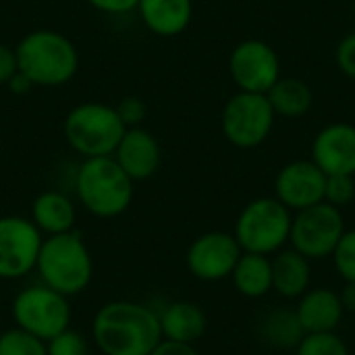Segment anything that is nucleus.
<instances>
[{
  "instance_id": "nucleus-1",
  "label": "nucleus",
  "mask_w": 355,
  "mask_h": 355,
  "mask_svg": "<svg viewBox=\"0 0 355 355\" xmlns=\"http://www.w3.org/2000/svg\"><path fill=\"white\" fill-rule=\"evenodd\" d=\"M92 339L104 355H150L162 341L160 318L144 304L110 302L96 312Z\"/></svg>"
},
{
  "instance_id": "nucleus-2",
  "label": "nucleus",
  "mask_w": 355,
  "mask_h": 355,
  "mask_svg": "<svg viewBox=\"0 0 355 355\" xmlns=\"http://www.w3.org/2000/svg\"><path fill=\"white\" fill-rule=\"evenodd\" d=\"M35 270L42 285L62 293L64 297L85 291L94 277V262L81 233L73 229L48 235L40 245Z\"/></svg>"
},
{
  "instance_id": "nucleus-3",
  "label": "nucleus",
  "mask_w": 355,
  "mask_h": 355,
  "mask_svg": "<svg viewBox=\"0 0 355 355\" xmlns=\"http://www.w3.org/2000/svg\"><path fill=\"white\" fill-rule=\"evenodd\" d=\"M15 54L19 71L37 87L64 85L79 69V52L75 44L52 29H35L23 35Z\"/></svg>"
},
{
  "instance_id": "nucleus-4",
  "label": "nucleus",
  "mask_w": 355,
  "mask_h": 355,
  "mask_svg": "<svg viewBox=\"0 0 355 355\" xmlns=\"http://www.w3.org/2000/svg\"><path fill=\"white\" fill-rule=\"evenodd\" d=\"M75 193L89 214L114 218L131 206L133 181L114 156L83 158L75 175Z\"/></svg>"
},
{
  "instance_id": "nucleus-5",
  "label": "nucleus",
  "mask_w": 355,
  "mask_h": 355,
  "mask_svg": "<svg viewBox=\"0 0 355 355\" xmlns=\"http://www.w3.org/2000/svg\"><path fill=\"white\" fill-rule=\"evenodd\" d=\"M125 129L116 108L100 102H83L64 119V139L83 158L112 156Z\"/></svg>"
},
{
  "instance_id": "nucleus-6",
  "label": "nucleus",
  "mask_w": 355,
  "mask_h": 355,
  "mask_svg": "<svg viewBox=\"0 0 355 355\" xmlns=\"http://www.w3.org/2000/svg\"><path fill=\"white\" fill-rule=\"evenodd\" d=\"M291 220V210L277 198H260L241 210L233 235L243 252L272 256L289 241Z\"/></svg>"
},
{
  "instance_id": "nucleus-7",
  "label": "nucleus",
  "mask_w": 355,
  "mask_h": 355,
  "mask_svg": "<svg viewBox=\"0 0 355 355\" xmlns=\"http://www.w3.org/2000/svg\"><path fill=\"white\" fill-rule=\"evenodd\" d=\"M10 314L15 327L35 335L42 341H50L71 324L69 297L46 285H31L19 291L12 300Z\"/></svg>"
},
{
  "instance_id": "nucleus-8",
  "label": "nucleus",
  "mask_w": 355,
  "mask_h": 355,
  "mask_svg": "<svg viewBox=\"0 0 355 355\" xmlns=\"http://www.w3.org/2000/svg\"><path fill=\"white\" fill-rule=\"evenodd\" d=\"M345 233L341 208L327 202L300 210L291 220V248L312 260H322L333 254Z\"/></svg>"
},
{
  "instance_id": "nucleus-9",
  "label": "nucleus",
  "mask_w": 355,
  "mask_h": 355,
  "mask_svg": "<svg viewBox=\"0 0 355 355\" xmlns=\"http://www.w3.org/2000/svg\"><path fill=\"white\" fill-rule=\"evenodd\" d=\"M275 123V110L266 94L239 92L223 110V133L237 148L260 146Z\"/></svg>"
},
{
  "instance_id": "nucleus-10",
  "label": "nucleus",
  "mask_w": 355,
  "mask_h": 355,
  "mask_svg": "<svg viewBox=\"0 0 355 355\" xmlns=\"http://www.w3.org/2000/svg\"><path fill=\"white\" fill-rule=\"evenodd\" d=\"M42 241L31 218L0 216V279L15 281L35 270Z\"/></svg>"
},
{
  "instance_id": "nucleus-11",
  "label": "nucleus",
  "mask_w": 355,
  "mask_h": 355,
  "mask_svg": "<svg viewBox=\"0 0 355 355\" xmlns=\"http://www.w3.org/2000/svg\"><path fill=\"white\" fill-rule=\"evenodd\" d=\"M243 250L235 235L223 231H210L191 241L185 262L189 272L206 283H216L231 277Z\"/></svg>"
},
{
  "instance_id": "nucleus-12",
  "label": "nucleus",
  "mask_w": 355,
  "mask_h": 355,
  "mask_svg": "<svg viewBox=\"0 0 355 355\" xmlns=\"http://www.w3.org/2000/svg\"><path fill=\"white\" fill-rule=\"evenodd\" d=\"M229 69L241 92L266 94L279 79V56L266 42L248 40L231 52Z\"/></svg>"
},
{
  "instance_id": "nucleus-13",
  "label": "nucleus",
  "mask_w": 355,
  "mask_h": 355,
  "mask_svg": "<svg viewBox=\"0 0 355 355\" xmlns=\"http://www.w3.org/2000/svg\"><path fill=\"white\" fill-rule=\"evenodd\" d=\"M324 187L327 175L314 160H295L287 164L275 183L277 200L295 212L324 202Z\"/></svg>"
},
{
  "instance_id": "nucleus-14",
  "label": "nucleus",
  "mask_w": 355,
  "mask_h": 355,
  "mask_svg": "<svg viewBox=\"0 0 355 355\" xmlns=\"http://www.w3.org/2000/svg\"><path fill=\"white\" fill-rule=\"evenodd\" d=\"M112 156L133 183L146 181L152 175H156L162 162L158 139L144 127L125 129Z\"/></svg>"
},
{
  "instance_id": "nucleus-15",
  "label": "nucleus",
  "mask_w": 355,
  "mask_h": 355,
  "mask_svg": "<svg viewBox=\"0 0 355 355\" xmlns=\"http://www.w3.org/2000/svg\"><path fill=\"white\" fill-rule=\"evenodd\" d=\"M312 156L324 175H355V127L337 123L322 129L314 139Z\"/></svg>"
},
{
  "instance_id": "nucleus-16",
  "label": "nucleus",
  "mask_w": 355,
  "mask_h": 355,
  "mask_svg": "<svg viewBox=\"0 0 355 355\" xmlns=\"http://www.w3.org/2000/svg\"><path fill=\"white\" fill-rule=\"evenodd\" d=\"M295 314L306 335H312V333H335L345 316V310L337 291L318 287V289H308L300 297Z\"/></svg>"
},
{
  "instance_id": "nucleus-17",
  "label": "nucleus",
  "mask_w": 355,
  "mask_h": 355,
  "mask_svg": "<svg viewBox=\"0 0 355 355\" xmlns=\"http://www.w3.org/2000/svg\"><path fill=\"white\" fill-rule=\"evenodd\" d=\"M162 339L193 345L200 341L208 329V318L198 304L191 302H173L160 314Z\"/></svg>"
},
{
  "instance_id": "nucleus-18",
  "label": "nucleus",
  "mask_w": 355,
  "mask_h": 355,
  "mask_svg": "<svg viewBox=\"0 0 355 355\" xmlns=\"http://www.w3.org/2000/svg\"><path fill=\"white\" fill-rule=\"evenodd\" d=\"M137 12L152 33L173 37L187 29L193 4L191 0H139Z\"/></svg>"
},
{
  "instance_id": "nucleus-19",
  "label": "nucleus",
  "mask_w": 355,
  "mask_h": 355,
  "mask_svg": "<svg viewBox=\"0 0 355 355\" xmlns=\"http://www.w3.org/2000/svg\"><path fill=\"white\" fill-rule=\"evenodd\" d=\"M272 260V291L287 300H300L312 281V266L297 250H281Z\"/></svg>"
},
{
  "instance_id": "nucleus-20",
  "label": "nucleus",
  "mask_w": 355,
  "mask_h": 355,
  "mask_svg": "<svg viewBox=\"0 0 355 355\" xmlns=\"http://www.w3.org/2000/svg\"><path fill=\"white\" fill-rule=\"evenodd\" d=\"M77 210L69 196L62 191H42L31 204V223L40 233L58 235L75 229Z\"/></svg>"
},
{
  "instance_id": "nucleus-21",
  "label": "nucleus",
  "mask_w": 355,
  "mask_h": 355,
  "mask_svg": "<svg viewBox=\"0 0 355 355\" xmlns=\"http://www.w3.org/2000/svg\"><path fill=\"white\" fill-rule=\"evenodd\" d=\"M235 289L250 300L264 297L272 291V260L270 256L243 252L231 272Z\"/></svg>"
},
{
  "instance_id": "nucleus-22",
  "label": "nucleus",
  "mask_w": 355,
  "mask_h": 355,
  "mask_svg": "<svg viewBox=\"0 0 355 355\" xmlns=\"http://www.w3.org/2000/svg\"><path fill=\"white\" fill-rule=\"evenodd\" d=\"M260 337L275 349H295L306 337V331L302 329L295 310L275 308L262 318Z\"/></svg>"
},
{
  "instance_id": "nucleus-23",
  "label": "nucleus",
  "mask_w": 355,
  "mask_h": 355,
  "mask_svg": "<svg viewBox=\"0 0 355 355\" xmlns=\"http://www.w3.org/2000/svg\"><path fill=\"white\" fill-rule=\"evenodd\" d=\"M266 98L275 110V114L297 119L306 114L312 106V89L306 81L295 77L277 79L275 85L266 92Z\"/></svg>"
},
{
  "instance_id": "nucleus-24",
  "label": "nucleus",
  "mask_w": 355,
  "mask_h": 355,
  "mask_svg": "<svg viewBox=\"0 0 355 355\" xmlns=\"http://www.w3.org/2000/svg\"><path fill=\"white\" fill-rule=\"evenodd\" d=\"M0 355H48L46 341L35 335L12 327L0 335Z\"/></svg>"
},
{
  "instance_id": "nucleus-25",
  "label": "nucleus",
  "mask_w": 355,
  "mask_h": 355,
  "mask_svg": "<svg viewBox=\"0 0 355 355\" xmlns=\"http://www.w3.org/2000/svg\"><path fill=\"white\" fill-rule=\"evenodd\" d=\"M295 355H349V349L337 333H312L302 339Z\"/></svg>"
},
{
  "instance_id": "nucleus-26",
  "label": "nucleus",
  "mask_w": 355,
  "mask_h": 355,
  "mask_svg": "<svg viewBox=\"0 0 355 355\" xmlns=\"http://www.w3.org/2000/svg\"><path fill=\"white\" fill-rule=\"evenodd\" d=\"M337 275L345 283H355V229L345 231L331 254Z\"/></svg>"
},
{
  "instance_id": "nucleus-27",
  "label": "nucleus",
  "mask_w": 355,
  "mask_h": 355,
  "mask_svg": "<svg viewBox=\"0 0 355 355\" xmlns=\"http://www.w3.org/2000/svg\"><path fill=\"white\" fill-rule=\"evenodd\" d=\"M46 354L48 355H89L87 341L81 333L73 329H64L62 333L54 335L50 341H46Z\"/></svg>"
},
{
  "instance_id": "nucleus-28",
  "label": "nucleus",
  "mask_w": 355,
  "mask_h": 355,
  "mask_svg": "<svg viewBox=\"0 0 355 355\" xmlns=\"http://www.w3.org/2000/svg\"><path fill=\"white\" fill-rule=\"evenodd\" d=\"M355 198L354 175H327V187H324V202L343 208Z\"/></svg>"
},
{
  "instance_id": "nucleus-29",
  "label": "nucleus",
  "mask_w": 355,
  "mask_h": 355,
  "mask_svg": "<svg viewBox=\"0 0 355 355\" xmlns=\"http://www.w3.org/2000/svg\"><path fill=\"white\" fill-rule=\"evenodd\" d=\"M116 114L121 119V123L129 129V127H141L146 114H148V106L141 98H135V96H129V98H123L116 106Z\"/></svg>"
},
{
  "instance_id": "nucleus-30",
  "label": "nucleus",
  "mask_w": 355,
  "mask_h": 355,
  "mask_svg": "<svg viewBox=\"0 0 355 355\" xmlns=\"http://www.w3.org/2000/svg\"><path fill=\"white\" fill-rule=\"evenodd\" d=\"M337 64L345 75L355 79V33H349L341 40L337 48Z\"/></svg>"
},
{
  "instance_id": "nucleus-31",
  "label": "nucleus",
  "mask_w": 355,
  "mask_h": 355,
  "mask_svg": "<svg viewBox=\"0 0 355 355\" xmlns=\"http://www.w3.org/2000/svg\"><path fill=\"white\" fill-rule=\"evenodd\" d=\"M96 10L106 15H127L131 10H137L139 0H87Z\"/></svg>"
},
{
  "instance_id": "nucleus-32",
  "label": "nucleus",
  "mask_w": 355,
  "mask_h": 355,
  "mask_svg": "<svg viewBox=\"0 0 355 355\" xmlns=\"http://www.w3.org/2000/svg\"><path fill=\"white\" fill-rule=\"evenodd\" d=\"M19 71L17 67V54L15 48L0 44V85H6L8 79Z\"/></svg>"
},
{
  "instance_id": "nucleus-33",
  "label": "nucleus",
  "mask_w": 355,
  "mask_h": 355,
  "mask_svg": "<svg viewBox=\"0 0 355 355\" xmlns=\"http://www.w3.org/2000/svg\"><path fill=\"white\" fill-rule=\"evenodd\" d=\"M150 355H200V354L196 352V347H193V345L162 339V341L154 347V352H152Z\"/></svg>"
},
{
  "instance_id": "nucleus-34",
  "label": "nucleus",
  "mask_w": 355,
  "mask_h": 355,
  "mask_svg": "<svg viewBox=\"0 0 355 355\" xmlns=\"http://www.w3.org/2000/svg\"><path fill=\"white\" fill-rule=\"evenodd\" d=\"M6 87L15 94V96H25V94H29L35 85L31 83V79L25 75V73H21V71H17L10 79H8V83H6Z\"/></svg>"
},
{
  "instance_id": "nucleus-35",
  "label": "nucleus",
  "mask_w": 355,
  "mask_h": 355,
  "mask_svg": "<svg viewBox=\"0 0 355 355\" xmlns=\"http://www.w3.org/2000/svg\"><path fill=\"white\" fill-rule=\"evenodd\" d=\"M339 297H341V304H343L345 312H355V283H345Z\"/></svg>"
}]
</instances>
